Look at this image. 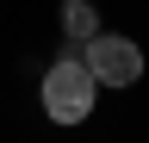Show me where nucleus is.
I'll return each mask as SVG.
<instances>
[{"label": "nucleus", "instance_id": "obj_3", "mask_svg": "<svg viewBox=\"0 0 149 143\" xmlns=\"http://www.w3.org/2000/svg\"><path fill=\"white\" fill-rule=\"evenodd\" d=\"M62 31L74 44H87L93 31H100V13H93V0H62Z\"/></svg>", "mask_w": 149, "mask_h": 143}, {"label": "nucleus", "instance_id": "obj_2", "mask_svg": "<svg viewBox=\"0 0 149 143\" xmlns=\"http://www.w3.org/2000/svg\"><path fill=\"white\" fill-rule=\"evenodd\" d=\"M81 56H87V68H93L100 87H137L143 81V50L130 38H118V31H93Z\"/></svg>", "mask_w": 149, "mask_h": 143}, {"label": "nucleus", "instance_id": "obj_1", "mask_svg": "<svg viewBox=\"0 0 149 143\" xmlns=\"http://www.w3.org/2000/svg\"><path fill=\"white\" fill-rule=\"evenodd\" d=\"M93 100H100V81H93L87 56L68 50L62 62H50V75H44V112H50L56 124H81V118L93 112Z\"/></svg>", "mask_w": 149, "mask_h": 143}]
</instances>
